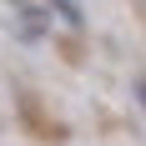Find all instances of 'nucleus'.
Listing matches in <instances>:
<instances>
[{
	"mask_svg": "<svg viewBox=\"0 0 146 146\" xmlns=\"http://www.w3.org/2000/svg\"><path fill=\"white\" fill-rule=\"evenodd\" d=\"M45 30H50V10H45V5H20V15H15V35H20V40H40Z\"/></svg>",
	"mask_w": 146,
	"mask_h": 146,
	"instance_id": "nucleus-1",
	"label": "nucleus"
},
{
	"mask_svg": "<svg viewBox=\"0 0 146 146\" xmlns=\"http://www.w3.org/2000/svg\"><path fill=\"white\" fill-rule=\"evenodd\" d=\"M136 96H141V106H146V76H136Z\"/></svg>",
	"mask_w": 146,
	"mask_h": 146,
	"instance_id": "nucleus-3",
	"label": "nucleus"
},
{
	"mask_svg": "<svg viewBox=\"0 0 146 146\" xmlns=\"http://www.w3.org/2000/svg\"><path fill=\"white\" fill-rule=\"evenodd\" d=\"M15 5H30V0H15Z\"/></svg>",
	"mask_w": 146,
	"mask_h": 146,
	"instance_id": "nucleus-4",
	"label": "nucleus"
},
{
	"mask_svg": "<svg viewBox=\"0 0 146 146\" xmlns=\"http://www.w3.org/2000/svg\"><path fill=\"white\" fill-rule=\"evenodd\" d=\"M50 10H56L71 30H81V10H76V0H50Z\"/></svg>",
	"mask_w": 146,
	"mask_h": 146,
	"instance_id": "nucleus-2",
	"label": "nucleus"
}]
</instances>
